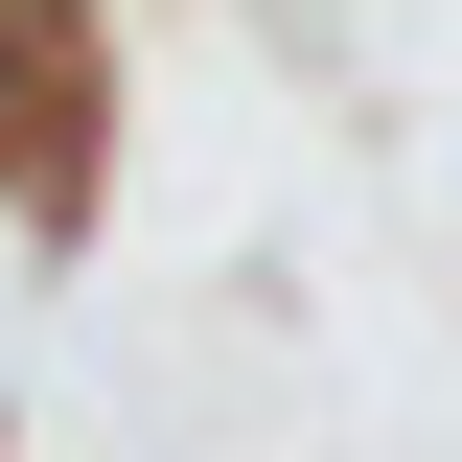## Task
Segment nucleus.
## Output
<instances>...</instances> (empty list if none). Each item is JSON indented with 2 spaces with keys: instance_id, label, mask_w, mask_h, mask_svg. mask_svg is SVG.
<instances>
[{
  "instance_id": "nucleus-1",
  "label": "nucleus",
  "mask_w": 462,
  "mask_h": 462,
  "mask_svg": "<svg viewBox=\"0 0 462 462\" xmlns=\"http://www.w3.org/2000/svg\"><path fill=\"white\" fill-rule=\"evenodd\" d=\"M69 254H93V185H0V416L47 393V346H69Z\"/></svg>"
}]
</instances>
